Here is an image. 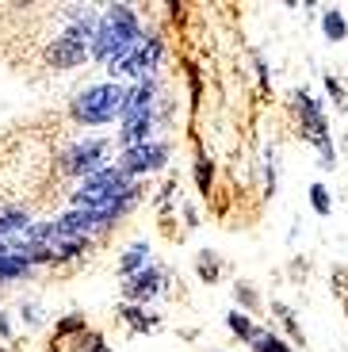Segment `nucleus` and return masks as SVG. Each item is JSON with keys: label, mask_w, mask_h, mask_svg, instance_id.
<instances>
[{"label": "nucleus", "mask_w": 348, "mask_h": 352, "mask_svg": "<svg viewBox=\"0 0 348 352\" xmlns=\"http://www.w3.org/2000/svg\"><path fill=\"white\" fill-rule=\"evenodd\" d=\"M310 207H314V214H329L333 211V199H329V188L325 184H310Z\"/></svg>", "instance_id": "f3484780"}, {"label": "nucleus", "mask_w": 348, "mask_h": 352, "mask_svg": "<svg viewBox=\"0 0 348 352\" xmlns=\"http://www.w3.org/2000/svg\"><path fill=\"white\" fill-rule=\"evenodd\" d=\"M73 329H85V318H65L58 326V337H65V333H73Z\"/></svg>", "instance_id": "4be33fe9"}, {"label": "nucleus", "mask_w": 348, "mask_h": 352, "mask_svg": "<svg viewBox=\"0 0 348 352\" xmlns=\"http://www.w3.org/2000/svg\"><path fill=\"white\" fill-rule=\"evenodd\" d=\"M295 111H298V119H303V126H306V138H310L314 146H318V153H322L318 165L333 168V165H337V150H333V142H329V126H325L322 104H318L306 88H298V92H295Z\"/></svg>", "instance_id": "20e7f679"}, {"label": "nucleus", "mask_w": 348, "mask_h": 352, "mask_svg": "<svg viewBox=\"0 0 348 352\" xmlns=\"http://www.w3.org/2000/svg\"><path fill=\"white\" fill-rule=\"evenodd\" d=\"M168 165V146L165 142H142V146H134V150H122L119 157V168L127 176H146V173H157V168Z\"/></svg>", "instance_id": "423d86ee"}, {"label": "nucleus", "mask_w": 348, "mask_h": 352, "mask_svg": "<svg viewBox=\"0 0 348 352\" xmlns=\"http://www.w3.org/2000/svg\"><path fill=\"white\" fill-rule=\"evenodd\" d=\"M322 31H325V38H329V43H345V35H348L345 16H340L337 8H329V12L322 16Z\"/></svg>", "instance_id": "2eb2a0df"}, {"label": "nucleus", "mask_w": 348, "mask_h": 352, "mask_svg": "<svg viewBox=\"0 0 348 352\" xmlns=\"http://www.w3.org/2000/svg\"><path fill=\"white\" fill-rule=\"evenodd\" d=\"M226 326L234 329L237 337H245V341H252V337H257V329H252V322H249V318H245V314H237V310H234V314L226 318Z\"/></svg>", "instance_id": "a211bd4d"}, {"label": "nucleus", "mask_w": 348, "mask_h": 352, "mask_svg": "<svg viewBox=\"0 0 348 352\" xmlns=\"http://www.w3.org/2000/svg\"><path fill=\"white\" fill-rule=\"evenodd\" d=\"M27 226H31L27 211H16V207H0V238H8V234H19V238H23Z\"/></svg>", "instance_id": "f8f14e48"}, {"label": "nucleus", "mask_w": 348, "mask_h": 352, "mask_svg": "<svg viewBox=\"0 0 348 352\" xmlns=\"http://www.w3.org/2000/svg\"><path fill=\"white\" fill-rule=\"evenodd\" d=\"M0 337H12V322H8V314H0Z\"/></svg>", "instance_id": "b1692460"}, {"label": "nucleus", "mask_w": 348, "mask_h": 352, "mask_svg": "<svg viewBox=\"0 0 348 352\" xmlns=\"http://www.w3.org/2000/svg\"><path fill=\"white\" fill-rule=\"evenodd\" d=\"M77 352H111V349L104 344V337H100V333H85L77 341Z\"/></svg>", "instance_id": "aec40b11"}, {"label": "nucleus", "mask_w": 348, "mask_h": 352, "mask_svg": "<svg viewBox=\"0 0 348 352\" xmlns=\"http://www.w3.org/2000/svg\"><path fill=\"white\" fill-rule=\"evenodd\" d=\"M195 184H199V192H203V195L210 192V184H215V161H210L207 153H203V157L195 161Z\"/></svg>", "instance_id": "dca6fc26"}, {"label": "nucleus", "mask_w": 348, "mask_h": 352, "mask_svg": "<svg viewBox=\"0 0 348 352\" xmlns=\"http://www.w3.org/2000/svg\"><path fill=\"white\" fill-rule=\"evenodd\" d=\"M161 283H165V276L157 272V268H142V272L127 276L122 295H127V299H134V302H146V299H153L157 291H161Z\"/></svg>", "instance_id": "9d476101"}, {"label": "nucleus", "mask_w": 348, "mask_h": 352, "mask_svg": "<svg viewBox=\"0 0 348 352\" xmlns=\"http://www.w3.org/2000/svg\"><path fill=\"white\" fill-rule=\"evenodd\" d=\"M153 96H157V85H153V77H146V80H138L134 88H127V100H122V111H119V119L127 123V119H134V115H146V111H153Z\"/></svg>", "instance_id": "6e6552de"}, {"label": "nucleus", "mask_w": 348, "mask_h": 352, "mask_svg": "<svg viewBox=\"0 0 348 352\" xmlns=\"http://www.w3.org/2000/svg\"><path fill=\"white\" fill-rule=\"evenodd\" d=\"M252 344H257V352H291L287 344L279 341V337H272V333H257V337H252Z\"/></svg>", "instance_id": "6ab92c4d"}, {"label": "nucleus", "mask_w": 348, "mask_h": 352, "mask_svg": "<svg viewBox=\"0 0 348 352\" xmlns=\"http://www.w3.org/2000/svg\"><path fill=\"white\" fill-rule=\"evenodd\" d=\"M199 276H203V280H207V283H210V280H215V276H218V261H215V256H210V253H207V256H199Z\"/></svg>", "instance_id": "412c9836"}, {"label": "nucleus", "mask_w": 348, "mask_h": 352, "mask_svg": "<svg viewBox=\"0 0 348 352\" xmlns=\"http://www.w3.org/2000/svg\"><path fill=\"white\" fill-rule=\"evenodd\" d=\"M88 54H92V50H85V46H77L73 38L61 35V38H54V43L46 46V62H50L54 69H77Z\"/></svg>", "instance_id": "1a4fd4ad"}, {"label": "nucleus", "mask_w": 348, "mask_h": 352, "mask_svg": "<svg viewBox=\"0 0 348 352\" xmlns=\"http://www.w3.org/2000/svg\"><path fill=\"white\" fill-rule=\"evenodd\" d=\"M142 46V23L134 16L131 4H111L104 16L96 19V38H92V58L115 65L131 50Z\"/></svg>", "instance_id": "f257e3e1"}, {"label": "nucleus", "mask_w": 348, "mask_h": 352, "mask_svg": "<svg viewBox=\"0 0 348 352\" xmlns=\"http://www.w3.org/2000/svg\"><path fill=\"white\" fill-rule=\"evenodd\" d=\"M325 88H329V96H333V100H337V104H340V100H345V92H340V80H333V77H325Z\"/></svg>", "instance_id": "5701e85b"}, {"label": "nucleus", "mask_w": 348, "mask_h": 352, "mask_svg": "<svg viewBox=\"0 0 348 352\" xmlns=\"http://www.w3.org/2000/svg\"><path fill=\"white\" fill-rule=\"evenodd\" d=\"M149 126H153V111L127 119V123H122V131H119V146H122V150H134V146L149 142Z\"/></svg>", "instance_id": "9b49d317"}, {"label": "nucleus", "mask_w": 348, "mask_h": 352, "mask_svg": "<svg viewBox=\"0 0 348 352\" xmlns=\"http://www.w3.org/2000/svg\"><path fill=\"white\" fill-rule=\"evenodd\" d=\"M157 62H161V38L149 35L138 50H131L122 62L107 65V69H111V77H138V80H146L149 73L157 69Z\"/></svg>", "instance_id": "0eeeda50"}, {"label": "nucleus", "mask_w": 348, "mask_h": 352, "mask_svg": "<svg viewBox=\"0 0 348 352\" xmlns=\"http://www.w3.org/2000/svg\"><path fill=\"white\" fill-rule=\"evenodd\" d=\"M122 100H127V88L115 85V80H104V85H88L77 100H73V119L85 126H104L111 119H119Z\"/></svg>", "instance_id": "f03ea898"}, {"label": "nucleus", "mask_w": 348, "mask_h": 352, "mask_svg": "<svg viewBox=\"0 0 348 352\" xmlns=\"http://www.w3.org/2000/svg\"><path fill=\"white\" fill-rule=\"evenodd\" d=\"M27 272H31V264H27L23 256H16V253H4V256H0V283L23 280Z\"/></svg>", "instance_id": "ddd939ff"}, {"label": "nucleus", "mask_w": 348, "mask_h": 352, "mask_svg": "<svg viewBox=\"0 0 348 352\" xmlns=\"http://www.w3.org/2000/svg\"><path fill=\"white\" fill-rule=\"evenodd\" d=\"M104 157H107V142L104 138H88V142H77L65 157H61V168L69 176H96L100 168H107L104 165Z\"/></svg>", "instance_id": "39448f33"}, {"label": "nucleus", "mask_w": 348, "mask_h": 352, "mask_svg": "<svg viewBox=\"0 0 348 352\" xmlns=\"http://www.w3.org/2000/svg\"><path fill=\"white\" fill-rule=\"evenodd\" d=\"M134 188H138V184H134L119 165H107V168H100L96 176L80 180V188L73 192V207H88V211H96V207H107V203L131 195Z\"/></svg>", "instance_id": "7ed1b4c3"}, {"label": "nucleus", "mask_w": 348, "mask_h": 352, "mask_svg": "<svg viewBox=\"0 0 348 352\" xmlns=\"http://www.w3.org/2000/svg\"><path fill=\"white\" fill-rule=\"evenodd\" d=\"M146 253H149V245H131L127 249V253H122V261H119V272L122 276H134V272H142V268H146Z\"/></svg>", "instance_id": "4468645a"}]
</instances>
